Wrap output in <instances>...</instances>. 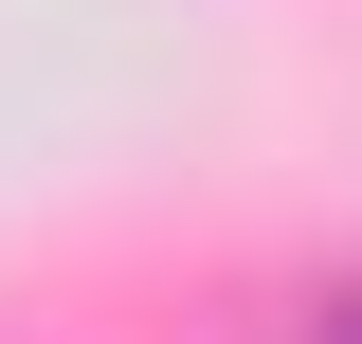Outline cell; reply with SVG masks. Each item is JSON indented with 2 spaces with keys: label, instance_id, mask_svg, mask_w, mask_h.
Instances as JSON below:
<instances>
[]
</instances>
